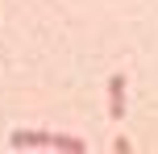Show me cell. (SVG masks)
<instances>
[{"label":"cell","mask_w":158,"mask_h":154,"mask_svg":"<svg viewBox=\"0 0 158 154\" xmlns=\"http://www.w3.org/2000/svg\"><path fill=\"white\" fill-rule=\"evenodd\" d=\"M108 117L112 121H125V75H112L108 79Z\"/></svg>","instance_id":"7a4b0ae2"},{"label":"cell","mask_w":158,"mask_h":154,"mask_svg":"<svg viewBox=\"0 0 158 154\" xmlns=\"http://www.w3.org/2000/svg\"><path fill=\"white\" fill-rule=\"evenodd\" d=\"M54 150H71V154H83V150H87V142H83V138H75V133H54Z\"/></svg>","instance_id":"3957f363"},{"label":"cell","mask_w":158,"mask_h":154,"mask_svg":"<svg viewBox=\"0 0 158 154\" xmlns=\"http://www.w3.org/2000/svg\"><path fill=\"white\" fill-rule=\"evenodd\" d=\"M8 142H13V150H42V146H54V133H46V129H17Z\"/></svg>","instance_id":"6da1fadb"}]
</instances>
